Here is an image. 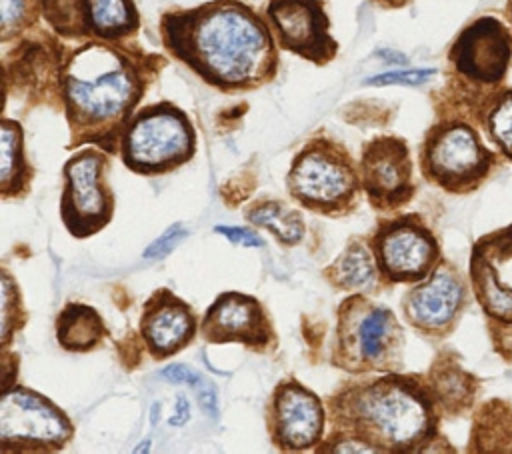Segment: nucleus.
Returning <instances> with one entry per match:
<instances>
[{"label": "nucleus", "instance_id": "28", "mask_svg": "<svg viewBox=\"0 0 512 454\" xmlns=\"http://www.w3.org/2000/svg\"><path fill=\"white\" fill-rule=\"evenodd\" d=\"M28 0H2V38L8 40L10 34L22 30L28 24Z\"/></svg>", "mask_w": 512, "mask_h": 454}, {"label": "nucleus", "instance_id": "16", "mask_svg": "<svg viewBox=\"0 0 512 454\" xmlns=\"http://www.w3.org/2000/svg\"><path fill=\"white\" fill-rule=\"evenodd\" d=\"M464 306V284L458 272L438 262L436 268L412 286L404 298V316L424 334H446Z\"/></svg>", "mask_w": 512, "mask_h": 454}, {"label": "nucleus", "instance_id": "20", "mask_svg": "<svg viewBox=\"0 0 512 454\" xmlns=\"http://www.w3.org/2000/svg\"><path fill=\"white\" fill-rule=\"evenodd\" d=\"M104 336L102 316L92 306L68 302L56 318V340L68 352L94 350Z\"/></svg>", "mask_w": 512, "mask_h": 454}, {"label": "nucleus", "instance_id": "4", "mask_svg": "<svg viewBox=\"0 0 512 454\" xmlns=\"http://www.w3.org/2000/svg\"><path fill=\"white\" fill-rule=\"evenodd\" d=\"M402 328L394 312L362 294L338 306L334 366L362 372H394L402 366Z\"/></svg>", "mask_w": 512, "mask_h": 454}, {"label": "nucleus", "instance_id": "3", "mask_svg": "<svg viewBox=\"0 0 512 454\" xmlns=\"http://www.w3.org/2000/svg\"><path fill=\"white\" fill-rule=\"evenodd\" d=\"M432 388L410 376L388 374L356 382L330 398L334 430L348 432L376 452H416L436 436Z\"/></svg>", "mask_w": 512, "mask_h": 454}, {"label": "nucleus", "instance_id": "15", "mask_svg": "<svg viewBox=\"0 0 512 454\" xmlns=\"http://www.w3.org/2000/svg\"><path fill=\"white\" fill-rule=\"evenodd\" d=\"M200 332L206 342H240L248 348L264 350L272 344V324L262 304L242 292L220 294L204 312Z\"/></svg>", "mask_w": 512, "mask_h": 454}, {"label": "nucleus", "instance_id": "32", "mask_svg": "<svg viewBox=\"0 0 512 454\" xmlns=\"http://www.w3.org/2000/svg\"><path fill=\"white\" fill-rule=\"evenodd\" d=\"M216 232H218V234H224L230 242L240 244V246H252V248H256V246H262V244H264L258 234H254V232H250V230H246V228H238V226H216Z\"/></svg>", "mask_w": 512, "mask_h": 454}, {"label": "nucleus", "instance_id": "22", "mask_svg": "<svg viewBox=\"0 0 512 454\" xmlns=\"http://www.w3.org/2000/svg\"><path fill=\"white\" fill-rule=\"evenodd\" d=\"M32 178L30 166L24 156L22 128L18 122L2 120V166H0V192L2 198L22 196Z\"/></svg>", "mask_w": 512, "mask_h": 454}, {"label": "nucleus", "instance_id": "26", "mask_svg": "<svg viewBox=\"0 0 512 454\" xmlns=\"http://www.w3.org/2000/svg\"><path fill=\"white\" fill-rule=\"evenodd\" d=\"M26 320L20 296H18V288L12 280V276L8 274V270H2V346L6 348L12 334L16 330L22 328Z\"/></svg>", "mask_w": 512, "mask_h": 454}, {"label": "nucleus", "instance_id": "25", "mask_svg": "<svg viewBox=\"0 0 512 454\" xmlns=\"http://www.w3.org/2000/svg\"><path fill=\"white\" fill-rule=\"evenodd\" d=\"M470 376H466L458 366L442 368L438 380H434V398L442 402L444 408H462L470 400Z\"/></svg>", "mask_w": 512, "mask_h": 454}, {"label": "nucleus", "instance_id": "23", "mask_svg": "<svg viewBox=\"0 0 512 454\" xmlns=\"http://www.w3.org/2000/svg\"><path fill=\"white\" fill-rule=\"evenodd\" d=\"M246 218L260 226L266 228L268 232H272V236L288 246L298 244L304 238L306 226L302 220V214L290 206H286L280 200H268V202H260L256 206H252L246 212Z\"/></svg>", "mask_w": 512, "mask_h": 454}, {"label": "nucleus", "instance_id": "19", "mask_svg": "<svg viewBox=\"0 0 512 454\" xmlns=\"http://www.w3.org/2000/svg\"><path fill=\"white\" fill-rule=\"evenodd\" d=\"M378 264L372 250V244H366L362 238H354L346 244L340 256L324 270V276L332 286L340 290H376Z\"/></svg>", "mask_w": 512, "mask_h": 454}, {"label": "nucleus", "instance_id": "29", "mask_svg": "<svg viewBox=\"0 0 512 454\" xmlns=\"http://www.w3.org/2000/svg\"><path fill=\"white\" fill-rule=\"evenodd\" d=\"M434 74H436V70H432V68H426V70H398V72H384V74L366 78L364 84H370V86H384V84L416 86V84L426 82Z\"/></svg>", "mask_w": 512, "mask_h": 454}, {"label": "nucleus", "instance_id": "35", "mask_svg": "<svg viewBox=\"0 0 512 454\" xmlns=\"http://www.w3.org/2000/svg\"><path fill=\"white\" fill-rule=\"evenodd\" d=\"M380 4H386V6H400V4H404L406 0H378Z\"/></svg>", "mask_w": 512, "mask_h": 454}, {"label": "nucleus", "instance_id": "21", "mask_svg": "<svg viewBox=\"0 0 512 454\" xmlns=\"http://www.w3.org/2000/svg\"><path fill=\"white\" fill-rule=\"evenodd\" d=\"M86 16L90 34L108 42L134 34L140 26L132 0H86Z\"/></svg>", "mask_w": 512, "mask_h": 454}, {"label": "nucleus", "instance_id": "30", "mask_svg": "<svg viewBox=\"0 0 512 454\" xmlns=\"http://www.w3.org/2000/svg\"><path fill=\"white\" fill-rule=\"evenodd\" d=\"M186 228L182 224H172L160 238H156L146 250L144 258H162L166 256L174 246H178L186 238Z\"/></svg>", "mask_w": 512, "mask_h": 454}, {"label": "nucleus", "instance_id": "13", "mask_svg": "<svg viewBox=\"0 0 512 454\" xmlns=\"http://www.w3.org/2000/svg\"><path fill=\"white\" fill-rule=\"evenodd\" d=\"M360 182L378 210H394L404 206L412 194V160L402 138H374L362 148Z\"/></svg>", "mask_w": 512, "mask_h": 454}, {"label": "nucleus", "instance_id": "10", "mask_svg": "<svg viewBox=\"0 0 512 454\" xmlns=\"http://www.w3.org/2000/svg\"><path fill=\"white\" fill-rule=\"evenodd\" d=\"M370 244L382 278L392 284H416L440 260L436 238L416 214L380 222Z\"/></svg>", "mask_w": 512, "mask_h": 454}, {"label": "nucleus", "instance_id": "5", "mask_svg": "<svg viewBox=\"0 0 512 454\" xmlns=\"http://www.w3.org/2000/svg\"><path fill=\"white\" fill-rule=\"evenodd\" d=\"M286 184L296 202L328 216L352 210L362 186L350 154L328 138H314L296 154Z\"/></svg>", "mask_w": 512, "mask_h": 454}, {"label": "nucleus", "instance_id": "17", "mask_svg": "<svg viewBox=\"0 0 512 454\" xmlns=\"http://www.w3.org/2000/svg\"><path fill=\"white\" fill-rule=\"evenodd\" d=\"M456 70L476 82H498L508 68L510 38L496 18H480L468 26L450 50Z\"/></svg>", "mask_w": 512, "mask_h": 454}, {"label": "nucleus", "instance_id": "7", "mask_svg": "<svg viewBox=\"0 0 512 454\" xmlns=\"http://www.w3.org/2000/svg\"><path fill=\"white\" fill-rule=\"evenodd\" d=\"M108 156L86 148L68 158L62 168L64 188L60 216L74 238H88L100 232L114 216V194L106 180Z\"/></svg>", "mask_w": 512, "mask_h": 454}, {"label": "nucleus", "instance_id": "18", "mask_svg": "<svg viewBox=\"0 0 512 454\" xmlns=\"http://www.w3.org/2000/svg\"><path fill=\"white\" fill-rule=\"evenodd\" d=\"M140 334L152 358L164 360L194 338L196 318L190 304L168 288L156 290L142 308Z\"/></svg>", "mask_w": 512, "mask_h": 454}, {"label": "nucleus", "instance_id": "2", "mask_svg": "<svg viewBox=\"0 0 512 454\" xmlns=\"http://www.w3.org/2000/svg\"><path fill=\"white\" fill-rule=\"evenodd\" d=\"M60 86L72 146L96 142L114 152L144 92L138 64L112 44L88 42L62 64Z\"/></svg>", "mask_w": 512, "mask_h": 454}, {"label": "nucleus", "instance_id": "24", "mask_svg": "<svg viewBox=\"0 0 512 454\" xmlns=\"http://www.w3.org/2000/svg\"><path fill=\"white\" fill-rule=\"evenodd\" d=\"M46 22L64 38H82L90 34L86 0H40Z\"/></svg>", "mask_w": 512, "mask_h": 454}, {"label": "nucleus", "instance_id": "1", "mask_svg": "<svg viewBox=\"0 0 512 454\" xmlns=\"http://www.w3.org/2000/svg\"><path fill=\"white\" fill-rule=\"evenodd\" d=\"M166 48L220 90H248L276 72L274 34L240 0H214L162 18Z\"/></svg>", "mask_w": 512, "mask_h": 454}, {"label": "nucleus", "instance_id": "8", "mask_svg": "<svg viewBox=\"0 0 512 454\" xmlns=\"http://www.w3.org/2000/svg\"><path fill=\"white\" fill-rule=\"evenodd\" d=\"M492 154L478 134L460 122L434 126L422 146V172L448 192L474 190L490 170Z\"/></svg>", "mask_w": 512, "mask_h": 454}, {"label": "nucleus", "instance_id": "11", "mask_svg": "<svg viewBox=\"0 0 512 454\" xmlns=\"http://www.w3.org/2000/svg\"><path fill=\"white\" fill-rule=\"evenodd\" d=\"M266 16L280 48L314 64L336 56L338 42L330 36V20L320 0H270Z\"/></svg>", "mask_w": 512, "mask_h": 454}, {"label": "nucleus", "instance_id": "6", "mask_svg": "<svg viewBox=\"0 0 512 454\" xmlns=\"http://www.w3.org/2000/svg\"><path fill=\"white\" fill-rule=\"evenodd\" d=\"M196 134L188 116L170 102L132 114L120 138L122 162L144 176L166 174L194 156Z\"/></svg>", "mask_w": 512, "mask_h": 454}, {"label": "nucleus", "instance_id": "14", "mask_svg": "<svg viewBox=\"0 0 512 454\" xmlns=\"http://www.w3.org/2000/svg\"><path fill=\"white\" fill-rule=\"evenodd\" d=\"M470 276L484 312L512 324V226L476 242Z\"/></svg>", "mask_w": 512, "mask_h": 454}, {"label": "nucleus", "instance_id": "27", "mask_svg": "<svg viewBox=\"0 0 512 454\" xmlns=\"http://www.w3.org/2000/svg\"><path fill=\"white\" fill-rule=\"evenodd\" d=\"M488 132L512 160V90L504 92L488 112Z\"/></svg>", "mask_w": 512, "mask_h": 454}, {"label": "nucleus", "instance_id": "34", "mask_svg": "<svg viewBox=\"0 0 512 454\" xmlns=\"http://www.w3.org/2000/svg\"><path fill=\"white\" fill-rule=\"evenodd\" d=\"M188 418H190V404H188L186 396H184V394H180V396L176 398L174 416L168 420V424H170V426H182V424H186V422H188Z\"/></svg>", "mask_w": 512, "mask_h": 454}, {"label": "nucleus", "instance_id": "9", "mask_svg": "<svg viewBox=\"0 0 512 454\" xmlns=\"http://www.w3.org/2000/svg\"><path fill=\"white\" fill-rule=\"evenodd\" d=\"M68 416L42 394L8 386L0 400L2 450H60L72 438Z\"/></svg>", "mask_w": 512, "mask_h": 454}, {"label": "nucleus", "instance_id": "31", "mask_svg": "<svg viewBox=\"0 0 512 454\" xmlns=\"http://www.w3.org/2000/svg\"><path fill=\"white\" fill-rule=\"evenodd\" d=\"M160 374H162V378H166L168 382H186V384L192 386L194 390L204 382V378H202L198 372L190 370V368L184 366V364H172V366L164 368Z\"/></svg>", "mask_w": 512, "mask_h": 454}, {"label": "nucleus", "instance_id": "33", "mask_svg": "<svg viewBox=\"0 0 512 454\" xmlns=\"http://www.w3.org/2000/svg\"><path fill=\"white\" fill-rule=\"evenodd\" d=\"M198 404L202 406V410L212 418L218 420V396H216V386L208 380H204L198 388Z\"/></svg>", "mask_w": 512, "mask_h": 454}, {"label": "nucleus", "instance_id": "12", "mask_svg": "<svg viewBox=\"0 0 512 454\" xmlns=\"http://www.w3.org/2000/svg\"><path fill=\"white\" fill-rule=\"evenodd\" d=\"M326 412L320 398L298 380L280 382L268 406L270 440L278 450L300 452L320 444Z\"/></svg>", "mask_w": 512, "mask_h": 454}]
</instances>
